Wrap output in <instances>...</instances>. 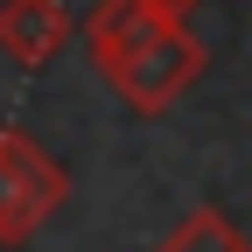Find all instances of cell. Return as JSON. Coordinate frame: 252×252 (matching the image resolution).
Listing matches in <instances>:
<instances>
[{"mask_svg":"<svg viewBox=\"0 0 252 252\" xmlns=\"http://www.w3.org/2000/svg\"><path fill=\"white\" fill-rule=\"evenodd\" d=\"M63 196H70L63 161L35 133L7 126V133H0V245H28L63 210Z\"/></svg>","mask_w":252,"mask_h":252,"instance_id":"6da1fadb","label":"cell"},{"mask_svg":"<svg viewBox=\"0 0 252 252\" xmlns=\"http://www.w3.org/2000/svg\"><path fill=\"white\" fill-rule=\"evenodd\" d=\"M210 70V49H203V35L189 21H161L154 35L119 63V77H112V91H119V105L126 112H140V119H161L189 84H196Z\"/></svg>","mask_w":252,"mask_h":252,"instance_id":"7a4b0ae2","label":"cell"},{"mask_svg":"<svg viewBox=\"0 0 252 252\" xmlns=\"http://www.w3.org/2000/svg\"><path fill=\"white\" fill-rule=\"evenodd\" d=\"M77 35V21L63 0H0V56L14 70H42L63 56V42Z\"/></svg>","mask_w":252,"mask_h":252,"instance_id":"3957f363","label":"cell"},{"mask_svg":"<svg viewBox=\"0 0 252 252\" xmlns=\"http://www.w3.org/2000/svg\"><path fill=\"white\" fill-rule=\"evenodd\" d=\"M154 28H161V14H154L147 0H98V7L84 14L77 35H84V49H91V70L112 84V77H119V63L133 56V49L154 35Z\"/></svg>","mask_w":252,"mask_h":252,"instance_id":"277c9868","label":"cell"},{"mask_svg":"<svg viewBox=\"0 0 252 252\" xmlns=\"http://www.w3.org/2000/svg\"><path fill=\"white\" fill-rule=\"evenodd\" d=\"M154 252H252V231L231 224L217 203H196V210H189V217H182V224H175L161 245H154Z\"/></svg>","mask_w":252,"mask_h":252,"instance_id":"5b68a950","label":"cell"},{"mask_svg":"<svg viewBox=\"0 0 252 252\" xmlns=\"http://www.w3.org/2000/svg\"><path fill=\"white\" fill-rule=\"evenodd\" d=\"M147 7H154V14H161V21H189V14H196V7H203V0H147Z\"/></svg>","mask_w":252,"mask_h":252,"instance_id":"8992f818","label":"cell"}]
</instances>
